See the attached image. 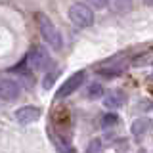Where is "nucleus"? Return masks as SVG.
Returning <instances> with one entry per match:
<instances>
[{
  "mask_svg": "<svg viewBox=\"0 0 153 153\" xmlns=\"http://www.w3.org/2000/svg\"><path fill=\"white\" fill-rule=\"evenodd\" d=\"M128 63L126 61H117V63H111V65H105L102 71H100V75L102 76H107V79H111V76H117L121 75L123 71H126Z\"/></svg>",
  "mask_w": 153,
  "mask_h": 153,
  "instance_id": "nucleus-8",
  "label": "nucleus"
},
{
  "mask_svg": "<svg viewBox=\"0 0 153 153\" xmlns=\"http://www.w3.org/2000/svg\"><path fill=\"white\" fill-rule=\"evenodd\" d=\"M86 153H102V140H92L88 143V149H86Z\"/></svg>",
  "mask_w": 153,
  "mask_h": 153,
  "instance_id": "nucleus-13",
  "label": "nucleus"
},
{
  "mask_svg": "<svg viewBox=\"0 0 153 153\" xmlns=\"http://www.w3.org/2000/svg\"><path fill=\"white\" fill-rule=\"evenodd\" d=\"M119 123V117L115 113H109V115H105V117L102 119V126L103 128H109V126H115V124Z\"/></svg>",
  "mask_w": 153,
  "mask_h": 153,
  "instance_id": "nucleus-12",
  "label": "nucleus"
},
{
  "mask_svg": "<svg viewBox=\"0 0 153 153\" xmlns=\"http://www.w3.org/2000/svg\"><path fill=\"white\" fill-rule=\"evenodd\" d=\"M48 132H50V140L54 142L56 149L59 151V153H75V149H73V147H71L69 143H67V142L63 140V136H61V134L54 132V130H52V128H50V130H48Z\"/></svg>",
  "mask_w": 153,
  "mask_h": 153,
  "instance_id": "nucleus-9",
  "label": "nucleus"
},
{
  "mask_svg": "<svg viewBox=\"0 0 153 153\" xmlns=\"http://www.w3.org/2000/svg\"><path fill=\"white\" fill-rule=\"evenodd\" d=\"M138 153H146V151H143V149H140V151H138Z\"/></svg>",
  "mask_w": 153,
  "mask_h": 153,
  "instance_id": "nucleus-15",
  "label": "nucleus"
},
{
  "mask_svg": "<svg viewBox=\"0 0 153 153\" xmlns=\"http://www.w3.org/2000/svg\"><path fill=\"white\" fill-rule=\"evenodd\" d=\"M56 76H57V73H56V71H52V73H48V75H46L44 82H42V84H44V88H50V86H52V82L56 80Z\"/></svg>",
  "mask_w": 153,
  "mask_h": 153,
  "instance_id": "nucleus-14",
  "label": "nucleus"
},
{
  "mask_svg": "<svg viewBox=\"0 0 153 153\" xmlns=\"http://www.w3.org/2000/svg\"><path fill=\"white\" fill-rule=\"evenodd\" d=\"M124 103H126V96L123 92H119V90H111V92H107L103 96V105L109 109H119Z\"/></svg>",
  "mask_w": 153,
  "mask_h": 153,
  "instance_id": "nucleus-7",
  "label": "nucleus"
},
{
  "mask_svg": "<svg viewBox=\"0 0 153 153\" xmlns=\"http://www.w3.org/2000/svg\"><path fill=\"white\" fill-rule=\"evenodd\" d=\"M84 79H86V73H84V71H76L75 75H71L69 79H67L65 82L59 86V90L56 92V98H67V96H71L75 90H79L80 86H82Z\"/></svg>",
  "mask_w": 153,
  "mask_h": 153,
  "instance_id": "nucleus-4",
  "label": "nucleus"
},
{
  "mask_svg": "<svg viewBox=\"0 0 153 153\" xmlns=\"http://www.w3.org/2000/svg\"><path fill=\"white\" fill-rule=\"evenodd\" d=\"M36 23H38V29H40L42 38H44L52 48L59 50V48L63 46V36H61L59 29L50 21V17L44 16V13H36Z\"/></svg>",
  "mask_w": 153,
  "mask_h": 153,
  "instance_id": "nucleus-1",
  "label": "nucleus"
},
{
  "mask_svg": "<svg viewBox=\"0 0 153 153\" xmlns=\"http://www.w3.org/2000/svg\"><path fill=\"white\" fill-rule=\"evenodd\" d=\"M149 126H151V121H147V119H136V121L132 123L130 130H132L134 136H142V134H146L149 130Z\"/></svg>",
  "mask_w": 153,
  "mask_h": 153,
  "instance_id": "nucleus-10",
  "label": "nucleus"
},
{
  "mask_svg": "<svg viewBox=\"0 0 153 153\" xmlns=\"http://www.w3.org/2000/svg\"><path fill=\"white\" fill-rule=\"evenodd\" d=\"M16 119L17 123L21 124H31V123H36L40 119V109L35 107V105H25V107H19L16 111Z\"/></svg>",
  "mask_w": 153,
  "mask_h": 153,
  "instance_id": "nucleus-6",
  "label": "nucleus"
},
{
  "mask_svg": "<svg viewBox=\"0 0 153 153\" xmlns=\"http://www.w3.org/2000/svg\"><path fill=\"white\" fill-rule=\"evenodd\" d=\"M69 19L76 27L86 29V27H90L94 23V12L86 6V4L76 2V4H71L69 6Z\"/></svg>",
  "mask_w": 153,
  "mask_h": 153,
  "instance_id": "nucleus-3",
  "label": "nucleus"
},
{
  "mask_svg": "<svg viewBox=\"0 0 153 153\" xmlns=\"http://www.w3.org/2000/svg\"><path fill=\"white\" fill-rule=\"evenodd\" d=\"M25 61H27V65L31 67V69H35V71H46L48 67H50V63H52L48 50L44 46H40V44H35L27 52Z\"/></svg>",
  "mask_w": 153,
  "mask_h": 153,
  "instance_id": "nucleus-2",
  "label": "nucleus"
},
{
  "mask_svg": "<svg viewBox=\"0 0 153 153\" xmlns=\"http://www.w3.org/2000/svg\"><path fill=\"white\" fill-rule=\"evenodd\" d=\"M102 96H103V86H102V84H98V82L90 84V86H88V90H86V98H90V100L102 98Z\"/></svg>",
  "mask_w": 153,
  "mask_h": 153,
  "instance_id": "nucleus-11",
  "label": "nucleus"
},
{
  "mask_svg": "<svg viewBox=\"0 0 153 153\" xmlns=\"http://www.w3.org/2000/svg\"><path fill=\"white\" fill-rule=\"evenodd\" d=\"M21 96V86L13 79H0V98L6 102H13Z\"/></svg>",
  "mask_w": 153,
  "mask_h": 153,
  "instance_id": "nucleus-5",
  "label": "nucleus"
}]
</instances>
